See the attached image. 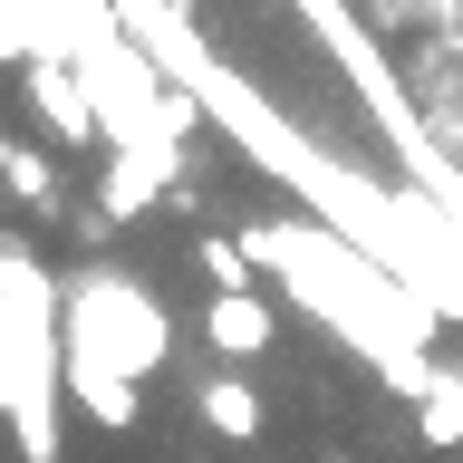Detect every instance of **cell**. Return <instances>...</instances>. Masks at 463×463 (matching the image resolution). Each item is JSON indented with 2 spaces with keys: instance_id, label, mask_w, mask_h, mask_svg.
Masks as SVG:
<instances>
[{
  "instance_id": "6da1fadb",
  "label": "cell",
  "mask_w": 463,
  "mask_h": 463,
  "mask_svg": "<svg viewBox=\"0 0 463 463\" xmlns=\"http://www.w3.org/2000/svg\"><path fill=\"white\" fill-rule=\"evenodd\" d=\"M58 396H68V299L29 241H0V405L20 463H58Z\"/></svg>"
},
{
  "instance_id": "7a4b0ae2",
  "label": "cell",
  "mask_w": 463,
  "mask_h": 463,
  "mask_svg": "<svg viewBox=\"0 0 463 463\" xmlns=\"http://www.w3.org/2000/svg\"><path fill=\"white\" fill-rule=\"evenodd\" d=\"M165 347H174V328L145 299V280H126V270H78L68 280V357H97L116 376H155Z\"/></svg>"
},
{
  "instance_id": "3957f363",
  "label": "cell",
  "mask_w": 463,
  "mask_h": 463,
  "mask_svg": "<svg viewBox=\"0 0 463 463\" xmlns=\"http://www.w3.org/2000/svg\"><path fill=\"white\" fill-rule=\"evenodd\" d=\"M174 184H184V145H116L107 174H97V213L136 222L145 203H165Z\"/></svg>"
},
{
  "instance_id": "277c9868",
  "label": "cell",
  "mask_w": 463,
  "mask_h": 463,
  "mask_svg": "<svg viewBox=\"0 0 463 463\" xmlns=\"http://www.w3.org/2000/svg\"><path fill=\"white\" fill-rule=\"evenodd\" d=\"M20 78H29V97H39V116H49V136H58V145L107 136V126H97V97H87V68H78L68 49H39Z\"/></svg>"
},
{
  "instance_id": "5b68a950",
  "label": "cell",
  "mask_w": 463,
  "mask_h": 463,
  "mask_svg": "<svg viewBox=\"0 0 463 463\" xmlns=\"http://www.w3.org/2000/svg\"><path fill=\"white\" fill-rule=\"evenodd\" d=\"M68 405H87L107 434H126L145 415V396H136V376H116V367H97V357H68Z\"/></svg>"
},
{
  "instance_id": "8992f818",
  "label": "cell",
  "mask_w": 463,
  "mask_h": 463,
  "mask_svg": "<svg viewBox=\"0 0 463 463\" xmlns=\"http://www.w3.org/2000/svg\"><path fill=\"white\" fill-rule=\"evenodd\" d=\"M203 338L222 347V357H260V347H270V299H260V289L213 299V309H203Z\"/></svg>"
},
{
  "instance_id": "52a82bcc",
  "label": "cell",
  "mask_w": 463,
  "mask_h": 463,
  "mask_svg": "<svg viewBox=\"0 0 463 463\" xmlns=\"http://www.w3.org/2000/svg\"><path fill=\"white\" fill-rule=\"evenodd\" d=\"M194 405H203V425L232 434V444H251V434H260V386H251V376H203Z\"/></svg>"
},
{
  "instance_id": "ba28073f",
  "label": "cell",
  "mask_w": 463,
  "mask_h": 463,
  "mask_svg": "<svg viewBox=\"0 0 463 463\" xmlns=\"http://www.w3.org/2000/svg\"><path fill=\"white\" fill-rule=\"evenodd\" d=\"M0 184L20 203H39V213H58V165L39 155V145H0Z\"/></svg>"
},
{
  "instance_id": "9c48e42d",
  "label": "cell",
  "mask_w": 463,
  "mask_h": 463,
  "mask_svg": "<svg viewBox=\"0 0 463 463\" xmlns=\"http://www.w3.org/2000/svg\"><path fill=\"white\" fill-rule=\"evenodd\" d=\"M194 260H203V280H213V299H241V289H251V241H222V232H203Z\"/></svg>"
},
{
  "instance_id": "30bf717a",
  "label": "cell",
  "mask_w": 463,
  "mask_h": 463,
  "mask_svg": "<svg viewBox=\"0 0 463 463\" xmlns=\"http://www.w3.org/2000/svg\"><path fill=\"white\" fill-rule=\"evenodd\" d=\"M425 434H434V444H463V376H434V396H425Z\"/></svg>"
}]
</instances>
